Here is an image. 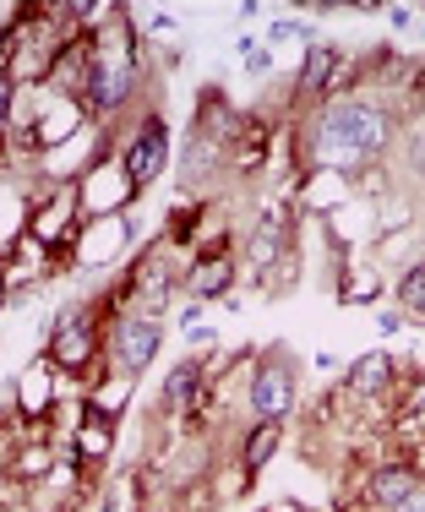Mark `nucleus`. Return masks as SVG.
I'll list each match as a JSON object with an SVG mask.
<instances>
[{"mask_svg":"<svg viewBox=\"0 0 425 512\" xmlns=\"http://www.w3.org/2000/svg\"><path fill=\"white\" fill-rule=\"evenodd\" d=\"M278 442H284V425H278V420H262L257 431L246 436V453H240V463H246V474L267 469V458L278 453Z\"/></svg>","mask_w":425,"mask_h":512,"instance_id":"10","label":"nucleus"},{"mask_svg":"<svg viewBox=\"0 0 425 512\" xmlns=\"http://www.w3.org/2000/svg\"><path fill=\"white\" fill-rule=\"evenodd\" d=\"M88 349H93V338H88V311L60 316V327H55V360H60V365H82V360H88Z\"/></svg>","mask_w":425,"mask_h":512,"instance_id":"6","label":"nucleus"},{"mask_svg":"<svg viewBox=\"0 0 425 512\" xmlns=\"http://www.w3.org/2000/svg\"><path fill=\"white\" fill-rule=\"evenodd\" d=\"M398 300H404V306H425V262L404 273V284H398Z\"/></svg>","mask_w":425,"mask_h":512,"instance_id":"13","label":"nucleus"},{"mask_svg":"<svg viewBox=\"0 0 425 512\" xmlns=\"http://www.w3.org/2000/svg\"><path fill=\"white\" fill-rule=\"evenodd\" d=\"M229 284H235V262H229V256H208V262L191 267V295L197 300L229 295Z\"/></svg>","mask_w":425,"mask_h":512,"instance_id":"7","label":"nucleus"},{"mask_svg":"<svg viewBox=\"0 0 425 512\" xmlns=\"http://www.w3.org/2000/svg\"><path fill=\"white\" fill-rule=\"evenodd\" d=\"M327 77H333V50H327V44H311V55H306V88L322 93Z\"/></svg>","mask_w":425,"mask_h":512,"instance_id":"11","label":"nucleus"},{"mask_svg":"<svg viewBox=\"0 0 425 512\" xmlns=\"http://www.w3.org/2000/svg\"><path fill=\"white\" fill-rule=\"evenodd\" d=\"M251 409H257V420H284L295 409V376L284 365H262L251 382Z\"/></svg>","mask_w":425,"mask_h":512,"instance_id":"2","label":"nucleus"},{"mask_svg":"<svg viewBox=\"0 0 425 512\" xmlns=\"http://www.w3.org/2000/svg\"><path fill=\"white\" fill-rule=\"evenodd\" d=\"M393 512H425V485H420V491H415V496H404V502H398Z\"/></svg>","mask_w":425,"mask_h":512,"instance_id":"15","label":"nucleus"},{"mask_svg":"<svg viewBox=\"0 0 425 512\" xmlns=\"http://www.w3.org/2000/svg\"><path fill=\"white\" fill-rule=\"evenodd\" d=\"M387 382H393V360H387V355H360L355 365H349V387H355L360 398L382 393Z\"/></svg>","mask_w":425,"mask_h":512,"instance_id":"9","label":"nucleus"},{"mask_svg":"<svg viewBox=\"0 0 425 512\" xmlns=\"http://www.w3.org/2000/svg\"><path fill=\"white\" fill-rule=\"evenodd\" d=\"M409 158H415V169L425 175V142H415V153H409Z\"/></svg>","mask_w":425,"mask_h":512,"instance_id":"16","label":"nucleus"},{"mask_svg":"<svg viewBox=\"0 0 425 512\" xmlns=\"http://www.w3.org/2000/svg\"><path fill=\"white\" fill-rule=\"evenodd\" d=\"M159 164H164V126L153 120L148 131L137 137V148L126 153V169H131V186H148L153 175H159Z\"/></svg>","mask_w":425,"mask_h":512,"instance_id":"4","label":"nucleus"},{"mask_svg":"<svg viewBox=\"0 0 425 512\" xmlns=\"http://www.w3.org/2000/svg\"><path fill=\"white\" fill-rule=\"evenodd\" d=\"M387 115L376 104H360V99H338L327 104V115L317 120V158L322 164H338V169H355L360 158L382 153L387 142Z\"/></svg>","mask_w":425,"mask_h":512,"instance_id":"1","label":"nucleus"},{"mask_svg":"<svg viewBox=\"0 0 425 512\" xmlns=\"http://www.w3.org/2000/svg\"><path fill=\"white\" fill-rule=\"evenodd\" d=\"M273 251H278V235H273V229H262V235H257V246H251V256H257V267L273 262Z\"/></svg>","mask_w":425,"mask_h":512,"instance_id":"14","label":"nucleus"},{"mask_svg":"<svg viewBox=\"0 0 425 512\" xmlns=\"http://www.w3.org/2000/svg\"><path fill=\"white\" fill-rule=\"evenodd\" d=\"M115 355H120L126 371H148L153 355H159V322H153V316L126 322V327H120V338H115Z\"/></svg>","mask_w":425,"mask_h":512,"instance_id":"3","label":"nucleus"},{"mask_svg":"<svg viewBox=\"0 0 425 512\" xmlns=\"http://www.w3.org/2000/svg\"><path fill=\"white\" fill-rule=\"evenodd\" d=\"M415 491H420V474L404 469V463H393V469H376V474H371V502L387 507V512L404 502V496H415Z\"/></svg>","mask_w":425,"mask_h":512,"instance_id":"5","label":"nucleus"},{"mask_svg":"<svg viewBox=\"0 0 425 512\" xmlns=\"http://www.w3.org/2000/svg\"><path fill=\"white\" fill-rule=\"evenodd\" d=\"M131 99V66H104L93 71V104L99 109H115V104H126Z\"/></svg>","mask_w":425,"mask_h":512,"instance_id":"8","label":"nucleus"},{"mask_svg":"<svg viewBox=\"0 0 425 512\" xmlns=\"http://www.w3.org/2000/svg\"><path fill=\"white\" fill-rule=\"evenodd\" d=\"M197 376H202V371H197L191 360H186V365H175V376H169L164 398H169V404H180V398H191V387H197Z\"/></svg>","mask_w":425,"mask_h":512,"instance_id":"12","label":"nucleus"},{"mask_svg":"<svg viewBox=\"0 0 425 512\" xmlns=\"http://www.w3.org/2000/svg\"><path fill=\"white\" fill-rule=\"evenodd\" d=\"M104 512H120V507H115V502H109V507H104Z\"/></svg>","mask_w":425,"mask_h":512,"instance_id":"17","label":"nucleus"}]
</instances>
